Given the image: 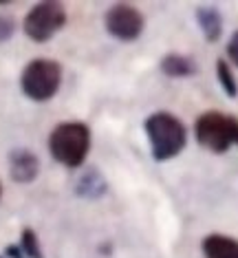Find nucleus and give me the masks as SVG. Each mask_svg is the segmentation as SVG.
<instances>
[{
	"instance_id": "3",
	"label": "nucleus",
	"mask_w": 238,
	"mask_h": 258,
	"mask_svg": "<svg viewBox=\"0 0 238 258\" xmlns=\"http://www.w3.org/2000/svg\"><path fill=\"white\" fill-rule=\"evenodd\" d=\"M196 142L210 152L223 155L231 146H238V119L234 115H225L218 110L203 113L194 124Z\"/></svg>"
},
{
	"instance_id": "18",
	"label": "nucleus",
	"mask_w": 238,
	"mask_h": 258,
	"mask_svg": "<svg viewBox=\"0 0 238 258\" xmlns=\"http://www.w3.org/2000/svg\"><path fill=\"white\" fill-rule=\"evenodd\" d=\"M0 258H5V256H0Z\"/></svg>"
},
{
	"instance_id": "5",
	"label": "nucleus",
	"mask_w": 238,
	"mask_h": 258,
	"mask_svg": "<svg viewBox=\"0 0 238 258\" xmlns=\"http://www.w3.org/2000/svg\"><path fill=\"white\" fill-rule=\"evenodd\" d=\"M66 25V9L57 0H44L33 5L22 20V31L33 42H49Z\"/></svg>"
},
{
	"instance_id": "16",
	"label": "nucleus",
	"mask_w": 238,
	"mask_h": 258,
	"mask_svg": "<svg viewBox=\"0 0 238 258\" xmlns=\"http://www.w3.org/2000/svg\"><path fill=\"white\" fill-rule=\"evenodd\" d=\"M7 258H27L22 254L20 245H7Z\"/></svg>"
},
{
	"instance_id": "6",
	"label": "nucleus",
	"mask_w": 238,
	"mask_h": 258,
	"mask_svg": "<svg viewBox=\"0 0 238 258\" xmlns=\"http://www.w3.org/2000/svg\"><path fill=\"white\" fill-rule=\"evenodd\" d=\"M104 25L113 38L121 40V42H132L143 33L146 18L132 5H113L104 16Z\"/></svg>"
},
{
	"instance_id": "15",
	"label": "nucleus",
	"mask_w": 238,
	"mask_h": 258,
	"mask_svg": "<svg viewBox=\"0 0 238 258\" xmlns=\"http://www.w3.org/2000/svg\"><path fill=\"white\" fill-rule=\"evenodd\" d=\"M227 57H229V62L238 69V29L231 33V38L227 42Z\"/></svg>"
},
{
	"instance_id": "11",
	"label": "nucleus",
	"mask_w": 238,
	"mask_h": 258,
	"mask_svg": "<svg viewBox=\"0 0 238 258\" xmlns=\"http://www.w3.org/2000/svg\"><path fill=\"white\" fill-rule=\"evenodd\" d=\"M75 192H77L80 197H102L104 192H106V183H104L100 172L89 170V172H84L82 177L77 179Z\"/></svg>"
},
{
	"instance_id": "9",
	"label": "nucleus",
	"mask_w": 238,
	"mask_h": 258,
	"mask_svg": "<svg viewBox=\"0 0 238 258\" xmlns=\"http://www.w3.org/2000/svg\"><path fill=\"white\" fill-rule=\"evenodd\" d=\"M196 22H199L201 31H203V38L207 42H218L220 40V33H223V16L216 7L212 5H201L196 9Z\"/></svg>"
},
{
	"instance_id": "7",
	"label": "nucleus",
	"mask_w": 238,
	"mask_h": 258,
	"mask_svg": "<svg viewBox=\"0 0 238 258\" xmlns=\"http://www.w3.org/2000/svg\"><path fill=\"white\" fill-rule=\"evenodd\" d=\"M40 174V159L29 148H14L9 152V177L16 183H31Z\"/></svg>"
},
{
	"instance_id": "17",
	"label": "nucleus",
	"mask_w": 238,
	"mask_h": 258,
	"mask_svg": "<svg viewBox=\"0 0 238 258\" xmlns=\"http://www.w3.org/2000/svg\"><path fill=\"white\" fill-rule=\"evenodd\" d=\"M0 197H3V185H0Z\"/></svg>"
},
{
	"instance_id": "2",
	"label": "nucleus",
	"mask_w": 238,
	"mask_h": 258,
	"mask_svg": "<svg viewBox=\"0 0 238 258\" xmlns=\"http://www.w3.org/2000/svg\"><path fill=\"white\" fill-rule=\"evenodd\" d=\"M91 150V131L82 121H62L49 135L51 157L64 168H80Z\"/></svg>"
},
{
	"instance_id": "4",
	"label": "nucleus",
	"mask_w": 238,
	"mask_h": 258,
	"mask_svg": "<svg viewBox=\"0 0 238 258\" xmlns=\"http://www.w3.org/2000/svg\"><path fill=\"white\" fill-rule=\"evenodd\" d=\"M62 84V67L55 60L38 57L22 69L20 89L31 102H49L60 91Z\"/></svg>"
},
{
	"instance_id": "12",
	"label": "nucleus",
	"mask_w": 238,
	"mask_h": 258,
	"mask_svg": "<svg viewBox=\"0 0 238 258\" xmlns=\"http://www.w3.org/2000/svg\"><path fill=\"white\" fill-rule=\"evenodd\" d=\"M216 78H218V84L220 89L225 91V95L227 97H238V82L234 78V71L229 69V64L220 57V60H216Z\"/></svg>"
},
{
	"instance_id": "14",
	"label": "nucleus",
	"mask_w": 238,
	"mask_h": 258,
	"mask_svg": "<svg viewBox=\"0 0 238 258\" xmlns=\"http://www.w3.org/2000/svg\"><path fill=\"white\" fill-rule=\"evenodd\" d=\"M14 31H16L14 18H11V16L0 14V42H7V40L14 36Z\"/></svg>"
},
{
	"instance_id": "13",
	"label": "nucleus",
	"mask_w": 238,
	"mask_h": 258,
	"mask_svg": "<svg viewBox=\"0 0 238 258\" xmlns=\"http://www.w3.org/2000/svg\"><path fill=\"white\" fill-rule=\"evenodd\" d=\"M20 249L27 258H44L42 247H40V240L36 236V232L31 227H25L20 234Z\"/></svg>"
},
{
	"instance_id": "8",
	"label": "nucleus",
	"mask_w": 238,
	"mask_h": 258,
	"mask_svg": "<svg viewBox=\"0 0 238 258\" xmlns=\"http://www.w3.org/2000/svg\"><path fill=\"white\" fill-rule=\"evenodd\" d=\"M205 258H238V240L225 234H210L201 243Z\"/></svg>"
},
{
	"instance_id": "10",
	"label": "nucleus",
	"mask_w": 238,
	"mask_h": 258,
	"mask_svg": "<svg viewBox=\"0 0 238 258\" xmlns=\"http://www.w3.org/2000/svg\"><path fill=\"white\" fill-rule=\"evenodd\" d=\"M199 71L194 57L190 55H181V53H168L161 60V73L168 78H190Z\"/></svg>"
},
{
	"instance_id": "1",
	"label": "nucleus",
	"mask_w": 238,
	"mask_h": 258,
	"mask_svg": "<svg viewBox=\"0 0 238 258\" xmlns=\"http://www.w3.org/2000/svg\"><path fill=\"white\" fill-rule=\"evenodd\" d=\"M146 137L150 144V152L156 161H170L181 155L188 144V128L177 115L159 110L146 119Z\"/></svg>"
}]
</instances>
